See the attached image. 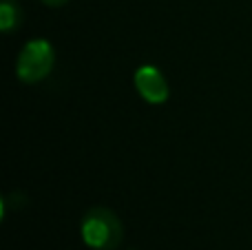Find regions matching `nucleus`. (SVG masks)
<instances>
[{
	"label": "nucleus",
	"instance_id": "7ed1b4c3",
	"mask_svg": "<svg viewBox=\"0 0 252 250\" xmlns=\"http://www.w3.org/2000/svg\"><path fill=\"white\" fill-rule=\"evenodd\" d=\"M135 87H137L139 95L151 104H161L168 100V82L164 80L161 71L151 64L139 66L135 71Z\"/></svg>",
	"mask_w": 252,
	"mask_h": 250
},
{
	"label": "nucleus",
	"instance_id": "39448f33",
	"mask_svg": "<svg viewBox=\"0 0 252 250\" xmlns=\"http://www.w3.org/2000/svg\"><path fill=\"white\" fill-rule=\"evenodd\" d=\"M42 4H47V7H64L69 0H40Z\"/></svg>",
	"mask_w": 252,
	"mask_h": 250
},
{
	"label": "nucleus",
	"instance_id": "f03ea898",
	"mask_svg": "<svg viewBox=\"0 0 252 250\" xmlns=\"http://www.w3.org/2000/svg\"><path fill=\"white\" fill-rule=\"evenodd\" d=\"M53 64H56V51H53L51 42L44 38H35L27 42L18 56L16 75L27 84L42 82L51 73Z\"/></svg>",
	"mask_w": 252,
	"mask_h": 250
},
{
	"label": "nucleus",
	"instance_id": "20e7f679",
	"mask_svg": "<svg viewBox=\"0 0 252 250\" xmlns=\"http://www.w3.org/2000/svg\"><path fill=\"white\" fill-rule=\"evenodd\" d=\"M22 22V9L18 0H0V31L11 33Z\"/></svg>",
	"mask_w": 252,
	"mask_h": 250
},
{
	"label": "nucleus",
	"instance_id": "f257e3e1",
	"mask_svg": "<svg viewBox=\"0 0 252 250\" xmlns=\"http://www.w3.org/2000/svg\"><path fill=\"white\" fill-rule=\"evenodd\" d=\"M82 242L93 250H115L122 244L124 226L111 208L95 206L84 213L80 221Z\"/></svg>",
	"mask_w": 252,
	"mask_h": 250
}]
</instances>
